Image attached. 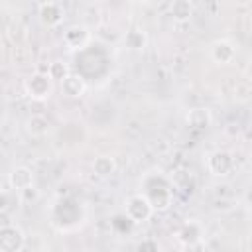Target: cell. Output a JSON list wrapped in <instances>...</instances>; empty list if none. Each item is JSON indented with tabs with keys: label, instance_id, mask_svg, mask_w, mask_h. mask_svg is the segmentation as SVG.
I'll use <instances>...</instances> for the list:
<instances>
[{
	"label": "cell",
	"instance_id": "6da1fadb",
	"mask_svg": "<svg viewBox=\"0 0 252 252\" xmlns=\"http://www.w3.org/2000/svg\"><path fill=\"white\" fill-rule=\"evenodd\" d=\"M154 207L144 193H136L126 201V217L130 222H144L152 217Z\"/></svg>",
	"mask_w": 252,
	"mask_h": 252
},
{
	"label": "cell",
	"instance_id": "7a4b0ae2",
	"mask_svg": "<svg viewBox=\"0 0 252 252\" xmlns=\"http://www.w3.org/2000/svg\"><path fill=\"white\" fill-rule=\"evenodd\" d=\"M26 93L35 100H45L53 93V79L47 73H35L26 81Z\"/></svg>",
	"mask_w": 252,
	"mask_h": 252
},
{
	"label": "cell",
	"instance_id": "3957f363",
	"mask_svg": "<svg viewBox=\"0 0 252 252\" xmlns=\"http://www.w3.org/2000/svg\"><path fill=\"white\" fill-rule=\"evenodd\" d=\"M26 246V236L20 226L4 224L0 226V252H20Z\"/></svg>",
	"mask_w": 252,
	"mask_h": 252
},
{
	"label": "cell",
	"instance_id": "277c9868",
	"mask_svg": "<svg viewBox=\"0 0 252 252\" xmlns=\"http://www.w3.org/2000/svg\"><path fill=\"white\" fill-rule=\"evenodd\" d=\"M207 167H209V171H211L213 175H217V177H226V175L234 169V158H232L228 152H224V150H217V152H213V154L209 156Z\"/></svg>",
	"mask_w": 252,
	"mask_h": 252
},
{
	"label": "cell",
	"instance_id": "5b68a950",
	"mask_svg": "<svg viewBox=\"0 0 252 252\" xmlns=\"http://www.w3.org/2000/svg\"><path fill=\"white\" fill-rule=\"evenodd\" d=\"M203 238V226L197 222V220H189L185 222L179 230H177V240L183 244V246H197V242Z\"/></svg>",
	"mask_w": 252,
	"mask_h": 252
},
{
	"label": "cell",
	"instance_id": "8992f818",
	"mask_svg": "<svg viewBox=\"0 0 252 252\" xmlns=\"http://www.w3.org/2000/svg\"><path fill=\"white\" fill-rule=\"evenodd\" d=\"M8 183L14 191H22V189L33 185V173L26 165H16L8 175Z\"/></svg>",
	"mask_w": 252,
	"mask_h": 252
},
{
	"label": "cell",
	"instance_id": "52a82bcc",
	"mask_svg": "<svg viewBox=\"0 0 252 252\" xmlns=\"http://www.w3.org/2000/svg\"><path fill=\"white\" fill-rule=\"evenodd\" d=\"M234 55H236V49H234V45H232L230 41H226V39H219V41H215V43L211 45V57H213L215 63L226 65V63H230V61L234 59Z\"/></svg>",
	"mask_w": 252,
	"mask_h": 252
},
{
	"label": "cell",
	"instance_id": "ba28073f",
	"mask_svg": "<svg viewBox=\"0 0 252 252\" xmlns=\"http://www.w3.org/2000/svg\"><path fill=\"white\" fill-rule=\"evenodd\" d=\"M61 89L67 96L71 98H77V96H83L85 91H87V81L79 75V73H69L63 81H61Z\"/></svg>",
	"mask_w": 252,
	"mask_h": 252
},
{
	"label": "cell",
	"instance_id": "9c48e42d",
	"mask_svg": "<svg viewBox=\"0 0 252 252\" xmlns=\"http://www.w3.org/2000/svg\"><path fill=\"white\" fill-rule=\"evenodd\" d=\"M185 122L195 130H205L213 122V114L209 108H191L185 116Z\"/></svg>",
	"mask_w": 252,
	"mask_h": 252
},
{
	"label": "cell",
	"instance_id": "30bf717a",
	"mask_svg": "<svg viewBox=\"0 0 252 252\" xmlns=\"http://www.w3.org/2000/svg\"><path fill=\"white\" fill-rule=\"evenodd\" d=\"M39 20H41L45 26H49V28L61 24V20H63V10H61V6L55 4V2H43V4L39 6Z\"/></svg>",
	"mask_w": 252,
	"mask_h": 252
},
{
	"label": "cell",
	"instance_id": "8fae6325",
	"mask_svg": "<svg viewBox=\"0 0 252 252\" xmlns=\"http://www.w3.org/2000/svg\"><path fill=\"white\" fill-rule=\"evenodd\" d=\"M26 132L32 138H43L49 132V120L43 114H32L26 120Z\"/></svg>",
	"mask_w": 252,
	"mask_h": 252
},
{
	"label": "cell",
	"instance_id": "7c38bea8",
	"mask_svg": "<svg viewBox=\"0 0 252 252\" xmlns=\"http://www.w3.org/2000/svg\"><path fill=\"white\" fill-rule=\"evenodd\" d=\"M89 32H87V28L85 26H73V28H69L67 32H65V43L69 45V47H73V49H79V47H83L87 41H89Z\"/></svg>",
	"mask_w": 252,
	"mask_h": 252
},
{
	"label": "cell",
	"instance_id": "4fadbf2b",
	"mask_svg": "<svg viewBox=\"0 0 252 252\" xmlns=\"http://www.w3.org/2000/svg\"><path fill=\"white\" fill-rule=\"evenodd\" d=\"M93 171H94L98 177H108V175H112V173L116 171V161H114V158H110V156H98V158H94V161H93Z\"/></svg>",
	"mask_w": 252,
	"mask_h": 252
},
{
	"label": "cell",
	"instance_id": "5bb4252c",
	"mask_svg": "<svg viewBox=\"0 0 252 252\" xmlns=\"http://www.w3.org/2000/svg\"><path fill=\"white\" fill-rule=\"evenodd\" d=\"M171 16L177 22H187L193 16V4L189 0H175L171 4Z\"/></svg>",
	"mask_w": 252,
	"mask_h": 252
},
{
	"label": "cell",
	"instance_id": "9a60e30c",
	"mask_svg": "<svg viewBox=\"0 0 252 252\" xmlns=\"http://www.w3.org/2000/svg\"><path fill=\"white\" fill-rule=\"evenodd\" d=\"M47 75H49L53 81H63V79L69 75V69H67V65L61 63V61H53V63L47 67Z\"/></svg>",
	"mask_w": 252,
	"mask_h": 252
},
{
	"label": "cell",
	"instance_id": "2e32d148",
	"mask_svg": "<svg viewBox=\"0 0 252 252\" xmlns=\"http://www.w3.org/2000/svg\"><path fill=\"white\" fill-rule=\"evenodd\" d=\"M126 45L130 49H142L146 45V35L138 30H132V32L126 33Z\"/></svg>",
	"mask_w": 252,
	"mask_h": 252
},
{
	"label": "cell",
	"instance_id": "e0dca14e",
	"mask_svg": "<svg viewBox=\"0 0 252 252\" xmlns=\"http://www.w3.org/2000/svg\"><path fill=\"white\" fill-rule=\"evenodd\" d=\"M20 193H22V197H24V199H28V201H35V199H37V195H39V193H37V189H35L33 185H30V187L22 189Z\"/></svg>",
	"mask_w": 252,
	"mask_h": 252
},
{
	"label": "cell",
	"instance_id": "ac0fdd59",
	"mask_svg": "<svg viewBox=\"0 0 252 252\" xmlns=\"http://www.w3.org/2000/svg\"><path fill=\"white\" fill-rule=\"evenodd\" d=\"M10 205V195L6 191H0V211H6Z\"/></svg>",
	"mask_w": 252,
	"mask_h": 252
},
{
	"label": "cell",
	"instance_id": "d6986e66",
	"mask_svg": "<svg viewBox=\"0 0 252 252\" xmlns=\"http://www.w3.org/2000/svg\"><path fill=\"white\" fill-rule=\"evenodd\" d=\"M138 248H154V250H156V248H158V244H156V242H154V244H150V242H146V244H140Z\"/></svg>",
	"mask_w": 252,
	"mask_h": 252
},
{
	"label": "cell",
	"instance_id": "ffe728a7",
	"mask_svg": "<svg viewBox=\"0 0 252 252\" xmlns=\"http://www.w3.org/2000/svg\"><path fill=\"white\" fill-rule=\"evenodd\" d=\"M138 2H152V0H138Z\"/></svg>",
	"mask_w": 252,
	"mask_h": 252
}]
</instances>
